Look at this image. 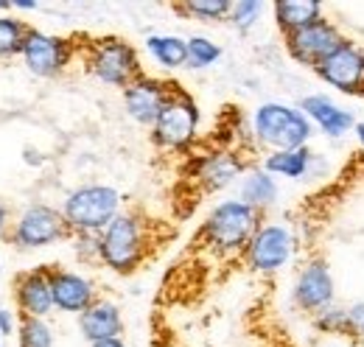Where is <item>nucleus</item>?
<instances>
[{
	"mask_svg": "<svg viewBox=\"0 0 364 347\" xmlns=\"http://www.w3.org/2000/svg\"><path fill=\"white\" fill-rule=\"evenodd\" d=\"M17 347H53V328L48 325V319L20 316Z\"/></svg>",
	"mask_w": 364,
	"mask_h": 347,
	"instance_id": "nucleus-25",
	"label": "nucleus"
},
{
	"mask_svg": "<svg viewBox=\"0 0 364 347\" xmlns=\"http://www.w3.org/2000/svg\"><path fill=\"white\" fill-rule=\"evenodd\" d=\"M261 14H264V3H258V0H238V3H232L230 23H232V28L238 34H250L258 26Z\"/></svg>",
	"mask_w": 364,
	"mask_h": 347,
	"instance_id": "nucleus-27",
	"label": "nucleus"
},
{
	"mask_svg": "<svg viewBox=\"0 0 364 347\" xmlns=\"http://www.w3.org/2000/svg\"><path fill=\"white\" fill-rule=\"evenodd\" d=\"M79 50L87 73L101 85L127 90L143 76L137 48L121 37H92L90 43L79 45Z\"/></svg>",
	"mask_w": 364,
	"mask_h": 347,
	"instance_id": "nucleus-4",
	"label": "nucleus"
},
{
	"mask_svg": "<svg viewBox=\"0 0 364 347\" xmlns=\"http://www.w3.org/2000/svg\"><path fill=\"white\" fill-rule=\"evenodd\" d=\"M14 305L20 316H34V319H46L53 311V294H50V280H48V266L37 269H26L14 277L11 286Z\"/></svg>",
	"mask_w": 364,
	"mask_h": 347,
	"instance_id": "nucleus-16",
	"label": "nucleus"
},
{
	"mask_svg": "<svg viewBox=\"0 0 364 347\" xmlns=\"http://www.w3.org/2000/svg\"><path fill=\"white\" fill-rule=\"evenodd\" d=\"M174 9H177L180 14L202 20V23H222V20H230L232 3H230V0H188V3L174 6Z\"/></svg>",
	"mask_w": 364,
	"mask_h": 347,
	"instance_id": "nucleus-23",
	"label": "nucleus"
},
{
	"mask_svg": "<svg viewBox=\"0 0 364 347\" xmlns=\"http://www.w3.org/2000/svg\"><path fill=\"white\" fill-rule=\"evenodd\" d=\"M319 79L328 87L348 92V95H362L364 92V50L356 43L345 40L325 62L314 68Z\"/></svg>",
	"mask_w": 364,
	"mask_h": 347,
	"instance_id": "nucleus-10",
	"label": "nucleus"
},
{
	"mask_svg": "<svg viewBox=\"0 0 364 347\" xmlns=\"http://www.w3.org/2000/svg\"><path fill=\"white\" fill-rule=\"evenodd\" d=\"M300 110L328 137H342V134H348L350 129H356L353 115L348 110H342L336 101H331L328 95H306L300 101Z\"/></svg>",
	"mask_w": 364,
	"mask_h": 347,
	"instance_id": "nucleus-18",
	"label": "nucleus"
},
{
	"mask_svg": "<svg viewBox=\"0 0 364 347\" xmlns=\"http://www.w3.org/2000/svg\"><path fill=\"white\" fill-rule=\"evenodd\" d=\"M238 199L264 213L267 208H272L274 199H277V182H274V176L269 171H264V169H250V171L244 174V179H241Z\"/></svg>",
	"mask_w": 364,
	"mask_h": 347,
	"instance_id": "nucleus-20",
	"label": "nucleus"
},
{
	"mask_svg": "<svg viewBox=\"0 0 364 347\" xmlns=\"http://www.w3.org/2000/svg\"><path fill=\"white\" fill-rule=\"evenodd\" d=\"M252 137L264 149H269V154L303 149L311 137V121L297 107L267 101L252 112Z\"/></svg>",
	"mask_w": 364,
	"mask_h": 347,
	"instance_id": "nucleus-5",
	"label": "nucleus"
},
{
	"mask_svg": "<svg viewBox=\"0 0 364 347\" xmlns=\"http://www.w3.org/2000/svg\"><path fill=\"white\" fill-rule=\"evenodd\" d=\"M149 255V221L135 210H121L98 235V260L115 274H132Z\"/></svg>",
	"mask_w": 364,
	"mask_h": 347,
	"instance_id": "nucleus-2",
	"label": "nucleus"
},
{
	"mask_svg": "<svg viewBox=\"0 0 364 347\" xmlns=\"http://www.w3.org/2000/svg\"><path fill=\"white\" fill-rule=\"evenodd\" d=\"M76 244V255L82 260H98V235H70Z\"/></svg>",
	"mask_w": 364,
	"mask_h": 347,
	"instance_id": "nucleus-30",
	"label": "nucleus"
},
{
	"mask_svg": "<svg viewBox=\"0 0 364 347\" xmlns=\"http://www.w3.org/2000/svg\"><path fill=\"white\" fill-rule=\"evenodd\" d=\"M345 43V34L331 23V20H319L309 28H300L294 34H286V50L294 62L306 65V68H317L319 62H325L339 45Z\"/></svg>",
	"mask_w": 364,
	"mask_h": 347,
	"instance_id": "nucleus-11",
	"label": "nucleus"
},
{
	"mask_svg": "<svg viewBox=\"0 0 364 347\" xmlns=\"http://www.w3.org/2000/svg\"><path fill=\"white\" fill-rule=\"evenodd\" d=\"M23 160H26L28 166H43V163H46V157H40L37 149H26V151H23Z\"/></svg>",
	"mask_w": 364,
	"mask_h": 347,
	"instance_id": "nucleus-34",
	"label": "nucleus"
},
{
	"mask_svg": "<svg viewBox=\"0 0 364 347\" xmlns=\"http://www.w3.org/2000/svg\"><path fill=\"white\" fill-rule=\"evenodd\" d=\"M199 104L188 90H182L177 82L171 85L168 101L160 112V118L151 127V143L163 151H188L199 132Z\"/></svg>",
	"mask_w": 364,
	"mask_h": 347,
	"instance_id": "nucleus-6",
	"label": "nucleus"
},
{
	"mask_svg": "<svg viewBox=\"0 0 364 347\" xmlns=\"http://www.w3.org/2000/svg\"><path fill=\"white\" fill-rule=\"evenodd\" d=\"M356 137L362 140V146H364V124H356Z\"/></svg>",
	"mask_w": 364,
	"mask_h": 347,
	"instance_id": "nucleus-36",
	"label": "nucleus"
},
{
	"mask_svg": "<svg viewBox=\"0 0 364 347\" xmlns=\"http://www.w3.org/2000/svg\"><path fill=\"white\" fill-rule=\"evenodd\" d=\"M124 196L112 185H79L68 193L62 205V216L73 235H101L121 213Z\"/></svg>",
	"mask_w": 364,
	"mask_h": 347,
	"instance_id": "nucleus-3",
	"label": "nucleus"
},
{
	"mask_svg": "<svg viewBox=\"0 0 364 347\" xmlns=\"http://www.w3.org/2000/svg\"><path fill=\"white\" fill-rule=\"evenodd\" d=\"M294 250V238L289 233V227L283 224H261L258 233L252 235V241L244 250V260L252 272L261 274H272L277 269H283Z\"/></svg>",
	"mask_w": 364,
	"mask_h": 347,
	"instance_id": "nucleus-9",
	"label": "nucleus"
},
{
	"mask_svg": "<svg viewBox=\"0 0 364 347\" xmlns=\"http://www.w3.org/2000/svg\"><path fill=\"white\" fill-rule=\"evenodd\" d=\"M0 347H3V339H0Z\"/></svg>",
	"mask_w": 364,
	"mask_h": 347,
	"instance_id": "nucleus-37",
	"label": "nucleus"
},
{
	"mask_svg": "<svg viewBox=\"0 0 364 347\" xmlns=\"http://www.w3.org/2000/svg\"><path fill=\"white\" fill-rule=\"evenodd\" d=\"M11 221H14V218H11V210H9V208L0 202V238H6V235H9Z\"/></svg>",
	"mask_w": 364,
	"mask_h": 347,
	"instance_id": "nucleus-32",
	"label": "nucleus"
},
{
	"mask_svg": "<svg viewBox=\"0 0 364 347\" xmlns=\"http://www.w3.org/2000/svg\"><path fill=\"white\" fill-rule=\"evenodd\" d=\"M222 59V48L208 40V37H188V68L193 70H202V68H210Z\"/></svg>",
	"mask_w": 364,
	"mask_h": 347,
	"instance_id": "nucleus-26",
	"label": "nucleus"
},
{
	"mask_svg": "<svg viewBox=\"0 0 364 347\" xmlns=\"http://www.w3.org/2000/svg\"><path fill=\"white\" fill-rule=\"evenodd\" d=\"M348 336L364 345V300L348 305Z\"/></svg>",
	"mask_w": 364,
	"mask_h": 347,
	"instance_id": "nucleus-29",
	"label": "nucleus"
},
{
	"mask_svg": "<svg viewBox=\"0 0 364 347\" xmlns=\"http://www.w3.org/2000/svg\"><path fill=\"white\" fill-rule=\"evenodd\" d=\"M247 171H250V166L238 151L219 149V151H205V154L193 157L191 179L199 182L205 193H216V191L232 185L238 176H244Z\"/></svg>",
	"mask_w": 364,
	"mask_h": 347,
	"instance_id": "nucleus-12",
	"label": "nucleus"
},
{
	"mask_svg": "<svg viewBox=\"0 0 364 347\" xmlns=\"http://www.w3.org/2000/svg\"><path fill=\"white\" fill-rule=\"evenodd\" d=\"M9 333H14V314L0 305V336H9Z\"/></svg>",
	"mask_w": 364,
	"mask_h": 347,
	"instance_id": "nucleus-31",
	"label": "nucleus"
},
{
	"mask_svg": "<svg viewBox=\"0 0 364 347\" xmlns=\"http://www.w3.org/2000/svg\"><path fill=\"white\" fill-rule=\"evenodd\" d=\"M261 221H264L261 210L250 208L241 199H225L202 221L199 241L208 244L219 255H244V250L252 241V235L258 233Z\"/></svg>",
	"mask_w": 364,
	"mask_h": 347,
	"instance_id": "nucleus-1",
	"label": "nucleus"
},
{
	"mask_svg": "<svg viewBox=\"0 0 364 347\" xmlns=\"http://www.w3.org/2000/svg\"><path fill=\"white\" fill-rule=\"evenodd\" d=\"M146 50L149 56L163 68V70H180L188 68V40L177 34H151L146 37Z\"/></svg>",
	"mask_w": 364,
	"mask_h": 347,
	"instance_id": "nucleus-21",
	"label": "nucleus"
},
{
	"mask_svg": "<svg viewBox=\"0 0 364 347\" xmlns=\"http://www.w3.org/2000/svg\"><path fill=\"white\" fill-rule=\"evenodd\" d=\"M79 331L90 345L107 342V339H121V333H124L121 308L112 300H101L98 297L85 314H79Z\"/></svg>",
	"mask_w": 364,
	"mask_h": 347,
	"instance_id": "nucleus-17",
	"label": "nucleus"
},
{
	"mask_svg": "<svg viewBox=\"0 0 364 347\" xmlns=\"http://www.w3.org/2000/svg\"><path fill=\"white\" fill-rule=\"evenodd\" d=\"M76 53H79V43H73L68 37L46 34L31 26H28V34H26L23 50H20L28 73L37 79H59L73 65Z\"/></svg>",
	"mask_w": 364,
	"mask_h": 347,
	"instance_id": "nucleus-8",
	"label": "nucleus"
},
{
	"mask_svg": "<svg viewBox=\"0 0 364 347\" xmlns=\"http://www.w3.org/2000/svg\"><path fill=\"white\" fill-rule=\"evenodd\" d=\"M90 347H127V342L124 339H107V342H95Z\"/></svg>",
	"mask_w": 364,
	"mask_h": 347,
	"instance_id": "nucleus-35",
	"label": "nucleus"
},
{
	"mask_svg": "<svg viewBox=\"0 0 364 347\" xmlns=\"http://www.w3.org/2000/svg\"><path fill=\"white\" fill-rule=\"evenodd\" d=\"M48 280H50L53 308L62 314H85L98 300L95 286L79 272H70L62 266H48Z\"/></svg>",
	"mask_w": 364,
	"mask_h": 347,
	"instance_id": "nucleus-15",
	"label": "nucleus"
},
{
	"mask_svg": "<svg viewBox=\"0 0 364 347\" xmlns=\"http://www.w3.org/2000/svg\"><path fill=\"white\" fill-rule=\"evenodd\" d=\"M70 227L62 216V210L50 208L46 202H34V205H26L14 221H11V230H9V244H14L17 250H43L50 244H59L65 238H70Z\"/></svg>",
	"mask_w": 364,
	"mask_h": 347,
	"instance_id": "nucleus-7",
	"label": "nucleus"
},
{
	"mask_svg": "<svg viewBox=\"0 0 364 347\" xmlns=\"http://www.w3.org/2000/svg\"><path fill=\"white\" fill-rule=\"evenodd\" d=\"M28 34V26L11 14H0V62L20 56L23 50V40Z\"/></svg>",
	"mask_w": 364,
	"mask_h": 347,
	"instance_id": "nucleus-24",
	"label": "nucleus"
},
{
	"mask_svg": "<svg viewBox=\"0 0 364 347\" xmlns=\"http://www.w3.org/2000/svg\"><path fill=\"white\" fill-rule=\"evenodd\" d=\"M314 163V151L309 146L303 149H289V151H272L264 160V171L272 176H286V179H303L311 171Z\"/></svg>",
	"mask_w": 364,
	"mask_h": 347,
	"instance_id": "nucleus-22",
	"label": "nucleus"
},
{
	"mask_svg": "<svg viewBox=\"0 0 364 347\" xmlns=\"http://www.w3.org/2000/svg\"><path fill=\"white\" fill-rule=\"evenodd\" d=\"M174 82H166V79H154L149 73H143L137 82L124 90V107H127V115L140 124V127H154V121L160 118L166 101H168V92H171Z\"/></svg>",
	"mask_w": 364,
	"mask_h": 347,
	"instance_id": "nucleus-13",
	"label": "nucleus"
},
{
	"mask_svg": "<svg viewBox=\"0 0 364 347\" xmlns=\"http://www.w3.org/2000/svg\"><path fill=\"white\" fill-rule=\"evenodd\" d=\"M314 328L319 333H331V336H348V308L331 305L325 311H319L314 316Z\"/></svg>",
	"mask_w": 364,
	"mask_h": 347,
	"instance_id": "nucleus-28",
	"label": "nucleus"
},
{
	"mask_svg": "<svg viewBox=\"0 0 364 347\" xmlns=\"http://www.w3.org/2000/svg\"><path fill=\"white\" fill-rule=\"evenodd\" d=\"M34 11V9H40V3L37 0H11V11Z\"/></svg>",
	"mask_w": 364,
	"mask_h": 347,
	"instance_id": "nucleus-33",
	"label": "nucleus"
},
{
	"mask_svg": "<svg viewBox=\"0 0 364 347\" xmlns=\"http://www.w3.org/2000/svg\"><path fill=\"white\" fill-rule=\"evenodd\" d=\"M272 14L277 28L283 31V37L325 20L322 17V3H317V0H280L272 6Z\"/></svg>",
	"mask_w": 364,
	"mask_h": 347,
	"instance_id": "nucleus-19",
	"label": "nucleus"
},
{
	"mask_svg": "<svg viewBox=\"0 0 364 347\" xmlns=\"http://www.w3.org/2000/svg\"><path fill=\"white\" fill-rule=\"evenodd\" d=\"M294 303L300 311L314 314V316L333 305V274H331L328 260L314 258L300 269L297 283H294Z\"/></svg>",
	"mask_w": 364,
	"mask_h": 347,
	"instance_id": "nucleus-14",
	"label": "nucleus"
}]
</instances>
